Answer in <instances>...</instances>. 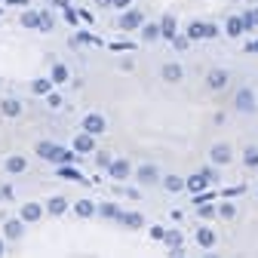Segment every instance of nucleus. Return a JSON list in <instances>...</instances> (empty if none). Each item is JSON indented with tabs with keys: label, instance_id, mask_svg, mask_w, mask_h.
<instances>
[{
	"label": "nucleus",
	"instance_id": "nucleus-35",
	"mask_svg": "<svg viewBox=\"0 0 258 258\" xmlns=\"http://www.w3.org/2000/svg\"><path fill=\"white\" fill-rule=\"evenodd\" d=\"M200 215H203V218H212V215H215V209H212V206H200Z\"/></svg>",
	"mask_w": 258,
	"mask_h": 258
},
{
	"label": "nucleus",
	"instance_id": "nucleus-1",
	"mask_svg": "<svg viewBox=\"0 0 258 258\" xmlns=\"http://www.w3.org/2000/svg\"><path fill=\"white\" fill-rule=\"evenodd\" d=\"M37 157L52 160V163H64V160H71V154H68V151H61L55 142H40V145H37Z\"/></svg>",
	"mask_w": 258,
	"mask_h": 258
},
{
	"label": "nucleus",
	"instance_id": "nucleus-18",
	"mask_svg": "<svg viewBox=\"0 0 258 258\" xmlns=\"http://www.w3.org/2000/svg\"><path fill=\"white\" fill-rule=\"evenodd\" d=\"M160 28H163V37H166V40H172V37H175V19H172V16H163Z\"/></svg>",
	"mask_w": 258,
	"mask_h": 258
},
{
	"label": "nucleus",
	"instance_id": "nucleus-22",
	"mask_svg": "<svg viewBox=\"0 0 258 258\" xmlns=\"http://www.w3.org/2000/svg\"><path fill=\"white\" fill-rule=\"evenodd\" d=\"M197 240H200V246H206V249L215 246V234H212L209 228H200V231H197Z\"/></svg>",
	"mask_w": 258,
	"mask_h": 258
},
{
	"label": "nucleus",
	"instance_id": "nucleus-3",
	"mask_svg": "<svg viewBox=\"0 0 258 258\" xmlns=\"http://www.w3.org/2000/svg\"><path fill=\"white\" fill-rule=\"evenodd\" d=\"M215 34H218L215 25H203V22L187 25V37H190V40H200V37H215Z\"/></svg>",
	"mask_w": 258,
	"mask_h": 258
},
{
	"label": "nucleus",
	"instance_id": "nucleus-12",
	"mask_svg": "<svg viewBox=\"0 0 258 258\" xmlns=\"http://www.w3.org/2000/svg\"><path fill=\"white\" fill-rule=\"evenodd\" d=\"M74 151H77V154H89V151H92V136H89V133L77 136V139H74Z\"/></svg>",
	"mask_w": 258,
	"mask_h": 258
},
{
	"label": "nucleus",
	"instance_id": "nucleus-27",
	"mask_svg": "<svg viewBox=\"0 0 258 258\" xmlns=\"http://www.w3.org/2000/svg\"><path fill=\"white\" fill-rule=\"evenodd\" d=\"M172 46H175L178 52H184V49L190 46V37H187V34H175V37H172Z\"/></svg>",
	"mask_w": 258,
	"mask_h": 258
},
{
	"label": "nucleus",
	"instance_id": "nucleus-11",
	"mask_svg": "<svg viewBox=\"0 0 258 258\" xmlns=\"http://www.w3.org/2000/svg\"><path fill=\"white\" fill-rule=\"evenodd\" d=\"M252 108H255L252 92H249V89H240V92H237V111H252Z\"/></svg>",
	"mask_w": 258,
	"mask_h": 258
},
{
	"label": "nucleus",
	"instance_id": "nucleus-23",
	"mask_svg": "<svg viewBox=\"0 0 258 258\" xmlns=\"http://www.w3.org/2000/svg\"><path fill=\"white\" fill-rule=\"evenodd\" d=\"M58 175H61V178H68V181H83L80 169H74V166H61V169H58Z\"/></svg>",
	"mask_w": 258,
	"mask_h": 258
},
{
	"label": "nucleus",
	"instance_id": "nucleus-9",
	"mask_svg": "<svg viewBox=\"0 0 258 258\" xmlns=\"http://www.w3.org/2000/svg\"><path fill=\"white\" fill-rule=\"evenodd\" d=\"M136 178H139L142 184H154V181L160 178V172H157V166H142V169L136 172Z\"/></svg>",
	"mask_w": 258,
	"mask_h": 258
},
{
	"label": "nucleus",
	"instance_id": "nucleus-17",
	"mask_svg": "<svg viewBox=\"0 0 258 258\" xmlns=\"http://www.w3.org/2000/svg\"><path fill=\"white\" fill-rule=\"evenodd\" d=\"M142 37L151 43V40H157V37H163V28H160V25H145V28H142Z\"/></svg>",
	"mask_w": 258,
	"mask_h": 258
},
{
	"label": "nucleus",
	"instance_id": "nucleus-26",
	"mask_svg": "<svg viewBox=\"0 0 258 258\" xmlns=\"http://www.w3.org/2000/svg\"><path fill=\"white\" fill-rule=\"evenodd\" d=\"M7 169H10V172H22V169H25V157H10V160H7Z\"/></svg>",
	"mask_w": 258,
	"mask_h": 258
},
{
	"label": "nucleus",
	"instance_id": "nucleus-5",
	"mask_svg": "<svg viewBox=\"0 0 258 258\" xmlns=\"http://www.w3.org/2000/svg\"><path fill=\"white\" fill-rule=\"evenodd\" d=\"M209 157H212V163L224 166V163H231V160H234V151H231L228 145H215V148L209 151Z\"/></svg>",
	"mask_w": 258,
	"mask_h": 258
},
{
	"label": "nucleus",
	"instance_id": "nucleus-38",
	"mask_svg": "<svg viewBox=\"0 0 258 258\" xmlns=\"http://www.w3.org/2000/svg\"><path fill=\"white\" fill-rule=\"evenodd\" d=\"M13 7H28V0H10Z\"/></svg>",
	"mask_w": 258,
	"mask_h": 258
},
{
	"label": "nucleus",
	"instance_id": "nucleus-41",
	"mask_svg": "<svg viewBox=\"0 0 258 258\" xmlns=\"http://www.w3.org/2000/svg\"><path fill=\"white\" fill-rule=\"evenodd\" d=\"M175 258H181V255H175Z\"/></svg>",
	"mask_w": 258,
	"mask_h": 258
},
{
	"label": "nucleus",
	"instance_id": "nucleus-34",
	"mask_svg": "<svg viewBox=\"0 0 258 258\" xmlns=\"http://www.w3.org/2000/svg\"><path fill=\"white\" fill-rule=\"evenodd\" d=\"M246 163H249V166H255V163H258V154H255V148H249V151H246Z\"/></svg>",
	"mask_w": 258,
	"mask_h": 258
},
{
	"label": "nucleus",
	"instance_id": "nucleus-19",
	"mask_svg": "<svg viewBox=\"0 0 258 258\" xmlns=\"http://www.w3.org/2000/svg\"><path fill=\"white\" fill-rule=\"evenodd\" d=\"M4 234H7L10 240H19V237H22V221H7V224H4Z\"/></svg>",
	"mask_w": 258,
	"mask_h": 258
},
{
	"label": "nucleus",
	"instance_id": "nucleus-2",
	"mask_svg": "<svg viewBox=\"0 0 258 258\" xmlns=\"http://www.w3.org/2000/svg\"><path fill=\"white\" fill-rule=\"evenodd\" d=\"M215 178H218V172L203 169V172H197V175H190V178H187V190H190V194H203V187H206L209 181H215Z\"/></svg>",
	"mask_w": 258,
	"mask_h": 258
},
{
	"label": "nucleus",
	"instance_id": "nucleus-37",
	"mask_svg": "<svg viewBox=\"0 0 258 258\" xmlns=\"http://www.w3.org/2000/svg\"><path fill=\"white\" fill-rule=\"evenodd\" d=\"M129 4H133V0H114V7H120V10H126Z\"/></svg>",
	"mask_w": 258,
	"mask_h": 258
},
{
	"label": "nucleus",
	"instance_id": "nucleus-4",
	"mask_svg": "<svg viewBox=\"0 0 258 258\" xmlns=\"http://www.w3.org/2000/svg\"><path fill=\"white\" fill-rule=\"evenodd\" d=\"M83 133H89V136L105 133V117L102 114H86L83 117Z\"/></svg>",
	"mask_w": 258,
	"mask_h": 258
},
{
	"label": "nucleus",
	"instance_id": "nucleus-40",
	"mask_svg": "<svg viewBox=\"0 0 258 258\" xmlns=\"http://www.w3.org/2000/svg\"><path fill=\"white\" fill-rule=\"evenodd\" d=\"M203 258H215V255H209V252H206V255H203Z\"/></svg>",
	"mask_w": 258,
	"mask_h": 258
},
{
	"label": "nucleus",
	"instance_id": "nucleus-24",
	"mask_svg": "<svg viewBox=\"0 0 258 258\" xmlns=\"http://www.w3.org/2000/svg\"><path fill=\"white\" fill-rule=\"evenodd\" d=\"M99 215H105V218H120L123 212H120L114 203H102V206H99Z\"/></svg>",
	"mask_w": 258,
	"mask_h": 258
},
{
	"label": "nucleus",
	"instance_id": "nucleus-6",
	"mask_svg": "<svg viewBox=\"0 0 258 258\" xmlns=\"http://www.w3.org/2000/svg\"><path fill=\"white\" fill-rule=\"evenodd\" d=\"M142 22H145V16H142L139 10H129V13L120 19V28H123V31H136V28H142Z\"/></svg>",
	"mask_w": 258,
	"mask_h": 258
},
{
	"label": "nucleus",
	"instance_id": "nucleus-32",
	"mask_svg": "<svg viewBox=\"0 0 258 258\" xmlns=\"http://www.w3.org/2000/svg\"><path fill=\"white\" fill-rule=\"evenodd\" d=\"M34 92H49V80H34Z\"/></svg>",
	"mask_w": 258,
	"mask_h": 258
},
{
	"label": "nucleus",
	"instance_id": "nucleus-29",
	"mask_svg": "<svg viewBox=\"0 0 258 258\" xmlns=\"http://www.w3.org/2000/svg\"><path fill=\"white\" fill-rule=\"evenodd\" d=\"M22 111V105L19 102H4V114H10V117H16Z\"/></svg>",
	"mask_w": 258,
	"mask_h": 258
},
{
	"label": "nucleus",
	"instance_id": "nucleus-21",
	"mask_svg": "<svg viewBox=\"0 0 258 258\" xmlns=\"http://www.w3.org/2000/svg\"><path fill=\"white\" fill-rule=\"evenodd\" d=\"M46 209H49V212H52V215H61V212H64V209H68V200H64V197H52V200H49V206H46Z\"/></svg>",
	"mask_w": 258,
	"mask_h": 258
},
{
	"label": "nucleus",
	"instance_id": "nucleus-15",
	"mask_svg": "<svg viewBox=\"0 0 258 258\" xmlns=\"http://www.w3.org/2000/svg\"><path fill=\"white\" fill-rule=\"evenodd\" d=\"M224 31H228V37H240L246 31V25H243V19H228V28Z\"/></svg>",
	"mask_w": 258,
	"mask_h": 258
},
{
	"label": "nucleus",
	"instance_id": "nucleus-33",
	"mask_svg": "<svg viewBox=\"0 0 258 258\" xmlns=\"http://www.w3.org/2000/svg\"><path fill=\"white\" fill-rule=\"evenodd\" d=\"M218 212H221V218H234V206H231V203H224Z\"/></svg>",
	"mask_w": 258,
	"mask_h": 258
},
{
	"label": "nucleus",
	"instance_id": "nucleus-31",
	"mask_svg": "<svg viewBox=\"0 0 258 258\" xmlns=\"http://www.w3.org/2000/svg\"><path fill=\"white\" fill-rule=\"evenodd\" d=\"M52 28V16L49 13H40V31H49Z\"/></svg>",
	"mask_w": 258,
	"mask_h": 258
},
{
	"label": "nucleus",
	"instance_id": "nucleus-7",
	"mask_svg": "<svg viewBox=\"0 0 258 258\" xmlns=\"http://www.w3.org/2000/svg\"><path fill=\"white\" fill-rule=\"evenodd\" d=\"M108 172H111V178H114V181H123V178H129V172H133V166H129L126 160H114V163L108 166Z\"/></svg>",
	"mask_w": 258,
	"mask_h": 258
},
{
	"label": "nucleus",
	"instance_id": "nucleus-14",
	"mask_svg": "<svg viewBox=\"0 0 258 258\" xmlns=\"http://www.w3.org/2000/svg\"><path fill=\"white\" fill-rule=\"evenodd\" d=\"M206 83H209V89H221L224 83H228V71H212Z\"/></svg>",
	"mask_w": 258,
	"mask_h": 258
},
{
	"label": "nucleus",
	"instance_id": "nucleus-25",
	"mask_svg": "<svg viewBox=\"0 0 258 258\" xmlns=\"http://www.w3.org/2000/svg\"><path fill=\"white\" fill-rule=\"evenodd\" d=\"M49 80H52V83H64V80H68V68H64V64H55Z\"/></svg>",
	"mask_w": 258,
	"mask_h": 258
},
{
	"label": "nucleus",
	"instance_id": "nucleus-20",
	"mask_svg": "<svg viewBox=\"0 0 258 258\" xmlns=\"http://www.w3.org/2000/svg\"><path fill=\"white\" fill-rule=\"evenodd\" d=\"M120 221L126 224V228H142V215H139V212H123Z\"/></svg>",
	"mask_w": 258,
	"mask_h": 258
},
{
	"label": "nucleus",
	"instance_id": "nucleus-39",
	"mask_svg": "<svg viewBox=\"0 0 258 258\" xmlns=\"http://www.w3.org/2000/svg\"><path fill=\"white\" fill-rule=\"evenodd\" d=\"M0 255H4V240H0Z\"/></svg>",
	"mask_w": 258,
	"mask_h": 258
},
{
	"label": "nucleus",
	"instance_id": "nucleus-8",
	"mask_svg": "<svg viewBox=\"0 0 258 258\" xmlns=\"http://www.w3.org/2000/svg\"><path fill=\"white\" fill-rule=\"evenodd\" d=\"M43 218V206L40 203H25L22 206V221H40Z\"/></svg>",
	"mask_w": 258,
	"mask_h": 258
},
{
	"label": "nucleus",
	"instance_id": "nucleus-36",
	"mask_svg": "<svg viewBox=\"0 0 258 258\" xmlns=\"http://www.w3.org/2000/svg\"><path fill=\"white\" fill-rule=\"evenodd\" d=\"M0 200H13V190L10 187H0Z\"/></svg>",
	"mask_w": 258,
	"mask_h": 258
},
{
	"label": "nucleus",
	"instance_id": "nucleus-13",
	"mask_svg": "<svg viewBox=\"0 0 258 258\" xmlns=\"http://www.w3.org/2000/svg\"><path fill=\"white\" fill-rule=\"evenodd\" d=\"M22 25L25 28H40V13L37 10H25L22 13Z\"/></svg>",
	"mask_w": 258,
	"mask_h": 258
},
{
	"label": "nucleus",
	"instance_id": "nucleus-28",
	"mask_svg": "<svg viewBox=\"0 0 258 258\" xmlns=\"http://www.w3.org/2000/svg\"><path fill=\"white\" fill-rule=\"evenodd\" d=\"M92 212H95V206H92L89 200H80V203H77V215H83V218H89Z\"/></svg>",
	"mask_w": 258,
	"mask_h": 258
},
{
	"label": "nucleus",
	"instance_id": "nucleus-10",
	"mask_svg": "<svg viewBox=\"0 0 258 258\" xmlns=\"http://www.w3.org/2000/svg\"><path fill=\"white\" fill-rule=\"evenodd\" d=\"M181 64H175V61H169V64H163V80H169V83H175V80H181Z\"/></svg>",
	"mask_w": 258,
	"mask_h": 258
},
{
	"label": "nucleus",
	"instance_id": "nucleus-16",
	"mask_svg": "<svg viewBox=\"0 0 258 258\" xmlns=\"http://www.w3.org/2000/svg\"><path fill=\"white\" fill-rule=\"evenodd\" d=\"M163 184H166V190H184V187H187V181H184L181 175H166Z\"/></svg>",
	"mask_w": 258,
	"mask_h": 258
},
{
	"label": "nucleus",
	"instance_id": "nucleus-30",
	"mask_svg": "<svg viewBox=\"0 0 258 258\" xmlns=\"http://www.w3.org/2000/svg\"><path fill=\"white\" fill-rule=\"evenodd\" d=\"M166 243H169V246H172V249L178 252V246H181V234H178V231H172V234H166Z\"/></svg>",
	"mask_w": 258,
	"mask_h": 258
}]
</instances>
